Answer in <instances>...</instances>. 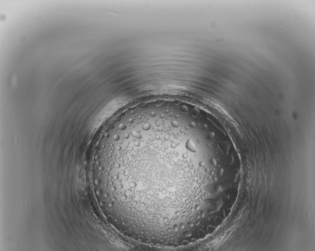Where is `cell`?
<instances>
[{
    "instance_id": "obj_1",
    "label": "cell",
    "mask_w": 315,
    "mask_h": 251,
    "mask_svg": "<svg viewBox=\"0 0 315 251\" xmlns=\"http://www.w3.org/2000/svg\"><path fill=\"white\" fill-rule=\"evenodd\" d=\"M94 186L108 221L133 235L168 238L201 225L220 179L219 151L204 110L158 99L110 126L96 151Z\"/></svg>"
}]
</instances>
